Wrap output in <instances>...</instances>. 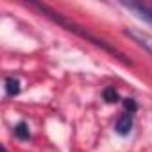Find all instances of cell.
Returning a JSON list of instances; mask_svg holds the SVG:
<instances>
[{"label":"cell","instance_id":"obj_1","mask_svg":"<svg viewBox=\"0 0 152 152\" xmlns=\"http://www.w3.org/2000/svg\"><path fill=\"white\" fill-rule=\"evenodd\" d=\"M32 7H36V9H39L45 16H48L50 20H54L56 23H59L61 27H64L66 31H70V32H73V34H77V36H81L83 39H88L90 43H93V45H97V47H100V48H104L106 52H109V54H113L115 57H118V59H122L124 63H129L127 59H125V56L122 54V52H118L116 48H113L111 45H107L104 39H100V38H97V36H93V34H90L88 31H84L81 25H77V23H73V22H70L68 18H64L61 13H56V11H52L50 7H47V6H41V4H32Z\"/></svg>","mask_w":152,"mask_h":152},{"label":"cell","instance_id":"obj_2","mask_svg":"<svg viewBox=\"0 0 152 152\" xmlns=\"http://www.w3.org/2000/svg\"><path fill=\"white\" fill-rule=\"evenodd\" d=\"M127 36H131L140 47H143L148 54H152V36L143 32V31H134V29H129L127 31Z\"/></svg>","mask_w":152,"mask_h":152},{"label":"cell","instance_id":"obj_3","mask_svg":"<svg viewBox=\"0 0 152 152\" xmlns=\"http://www.w3.org/2000/svg\"><path fill=\"white\" fill-rule=\"evenodd\" d=\"M131 127H132V115L131 113H125V115H122L120 118H118V122H116V132L118 134H122V136H125V134H129L131 132Z\"/></svg>","mask_w":152,"mask_h":152},{"label":"cell","instance_id":"obj_4","mask_svg":"<svg viewBox=\"0 0 152 152\" xmlns=\"http://www.w3.org/2000/svg\"><path fill=\"white\" fill-rule=\"evenodd\" d=\"M129 9H132L140 18H143L145 22H148L152 25V9L147 7V6H141V4H125Z\"/></svg>","mask_w":152,"mask_h":152},{"label":"cell","instance_id":"obj_5","mask_svg":"<svg viewBox=\"0 0 152 152\" xmlns=\"http://www.w3.org/2000/svg\"><path fill=\"white\" fill-rule=\"evenodd\" d=\"M20 93V81L15 77H7L6 79V95L7 97H15Z\"/></svg>","mask_w":152,"mask_h":152},{"label":"cell","instance_id":"obj_6","mask_svg":"<svg viewBox=\"0 0 152 152\" xmlns=\"http://www.w3.org/2000/svg\"><path fill=\"white\" fill-rule=\"evenodd\" d=\"M15 136L20 138V140H29L31 138V132H29V125L25 122H20L16 127H15Z\"/></svg>","mask_w":152,"mask_h":152},{"label":"cell","instance_id":"obj_7","mask_svg":"<svg viewBox=\"0 0 152 152\" xmlns=\"http://www.w3.org/2000/svg\"><path fill=\"white\" fill-rule=\"evenodd\" d=\"M104 100L106 102H116L118 100V93H116V90L115 88H106L104 90Z\"/></svg>","mask_w":152,"mask_h":152},{"label":"cell","instance_id":"obj_8","mask_svg":"<svg viewBox=\"0 0 152 152\" xmlns=\"http://www.w3.org/2000/svg\"><path fill=\"white\" fill-rule=\"evenodd\" d=\"M124 104H125V107L129 109V113H131V115H132V111H136V104H134L132 100H129V99H127V100H125Z\"/></svg>","mask_w":152,"mask_h":152}]
</instances>
